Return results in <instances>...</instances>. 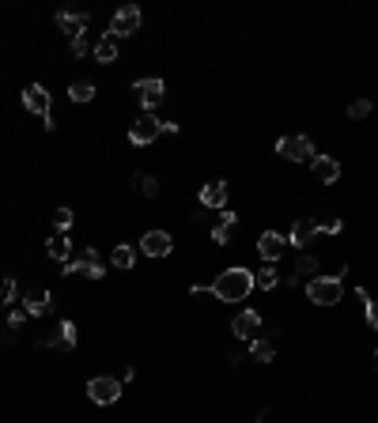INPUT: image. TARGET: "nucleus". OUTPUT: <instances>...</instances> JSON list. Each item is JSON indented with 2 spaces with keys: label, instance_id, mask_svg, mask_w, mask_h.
I'll use <instances>...</instances> for the list:
<instances>
[{
  "label": "nucleus",
  "instance_id": "f257e3e1",
  "mask_svg": "<svg viewBox=\"0 0 378 423\" xmlns=\"http://www.w3.org/2000/svg\"><path fill=\"white\" fill-rule=\"evenodd\" d=\"M250 287H254V273L243 268V265H235V268L220 273L212 284H208V295H216L220 302H243L246 295H250Z\"/></svg>",
  "mask_w": 378,
  "mask_h": 423
},
{
  "label": "nucleus",
  "instance_id": "f03ea898",
  "mask_svg": "<svg viewBox=\"0 0 378 423\" xmlns=\"http://www.w3.org/2000/svg\"><path fill=\"white\" fill-rule=\"evenodd\" d=\"M307 299L314 302V306H337V302L344 299L341 276H314V280L307 284Z\"/></svg>",
  "mask_w": 378,
  "mask_h": 423
},
{
  "label": "nucleus",
  "instance_id": "7ed1b4c3",
  "mask_svg": "<svg viewBox=\"0 0 378 423\" xmlns=\"http://www.w3.org/2000/svg\"><path fill=\"white\" fill-rule=\"evenodd\" d=\"M23 106H27L30 114L42 117L46 129H53V121H50V114H53V99H50V91H46L42 83H30L27 91H23Z\"/></svg>",
  "mask_w": 378,
  "mask_h": 423
},
{
  "label": "nucleus",
  "instance_id": "20e7f679",
  "mask_svg": "<svg viewBox=\"0 0 378 423\" xmlns=\"http://www.w3.org/2000/svg\"><path fill=\"white\" fill-rule=\"evenodd\" d=\"M276 151L284 159H292V163H307V159H314V144H310V137H299V132L280 137L276 140Z\"/></svg>",
  "mask_w": 378,
  "mask_h": 423
},
{
  "label": "nucleus",
  "instance_id": "39448f33",
  "mask_svg": "<svg viewBox=\"0 0 378 423\" xmlns=\"http://www.w3.org/2000/svg\"><path fill=\"white\" fill-rule=\"evenodd\" d=\"M163 132V121H159L155 114H140L133 125H129V144H136V148H144V144H151Z\"/></svg>",
  "mask_w": 378,
  "mask_h": 423
},
{
  "label": "nucleus",
  "instance_id": "423d86ee",
  "mask_svg": "<svg viewBox=\"0 0 378 423\" xmlns=\"http://www.w3.org/2000/svg\"><path fill=\"white\" fill-rule=\"evenodd\" d=\"M133 91H136V99H140V106H144V114H151V110L163 102V79L159 76H144V79H136L133 83Z\"/></svg>",
  "mask_w": 378,
  "mask_h": 423
},
{
  "label": "nucleus",
  "instance_id": "0eeeda50",
  "mask_svg": "<svg viewBox=\"0 0 378 423\" xmlns=\"http://www.w3.org/2000/svg\"><path fill=\"white\" fill-rule=\"evenodd\" d=\"M87 397H91L95 404H114L117 397H122V382L110 378V374H99V378L87 382Z\"/></svg>",
  "mask_w": 378,
  "mask_h": 423
},
{
  "label": "nucleus",
  "instance_id": "6e6552de",
  "mask_svg": "<svg viewBox=\"0 0 378 423\" xmlns=\"http://www.w3.org/2000/svg\"><path fill=\"white\" fill-rule=\"evenodd\" d=\"M140 8L136 4H125V8H117L114 12V23H110V35L114 38H125V35H133V30H140Z\"/></svg>",
  "mask_w": 378,
  "mask_h": 423
},
{
  "label": "nucleus",
  "instance_id": "1a4fd4ad",
  "mask_svg": "<svg viewBox=\"0 0 378 423\" xmlns=\"http://www.w3.org/2000/svg\"><path fill=\"white\" fill-rule=\"evenodd\" d=\"M284 250H287V238L280 235V230H265V235L257 238V253H261V257L269 261V265L284 257Z\"/></svg>",
  "mask_w": 378,
  "mask_h": 423
},
{
  "label": "nucleus",
  "instance_id": "9d476101",
  "mask_svg": "<svg viewBox=\"0 0 378 423\" xmlns=\"http://www.w3.org/2000/svg\"><path fill=\"white\" fill-rule=\"evenodd\" d=\"M171 250H174V238L167 230H148L140 238V253H148V257H167Z\"/></svg>",
  "mask_w": 378,
  "mask_h": 423
},
{
  "label": "nucleus",
  "instance_id": "9b49d317",
  "mask_svg": "<svg viewBox=\"0 0 378 423\" xmlns=\"http://www.w3.org/2000/svg\"><path fill=\"white\" fill-rule=\"evenodd\" d=\"M231 333H235L238 340H257V333H261V314H257V310H243V314L231 322Z\"/></svg>",
  "mask_w": 378,
  "mask_h": 423
},
{
  "label": "nucleus",
  "instance_id": "f8f14e48",
  "mask_svg": "<svg viewBox=\"0 0 378 423\" xmlns=\"http://www.w3.org/2000/svg\"><path fill=\"white\" fill-rule=\"evenodd\" d=\"M68 273H79V276H87V280H99V276H102L99 250H84L76 261H68Z\"/></svg>",
  "mask_w": 378,
  "mask_h": 423
},
{
  "label": "nucleus",
  "instance_id": "ddd939ff",
  "mask_svg": "<svg viewBox=\"0 0 378 423\" xmlns=\"http://www.w3.org/2000/svg\"><path fill=\"white\" fill-rule=\"evenodd\" d=\"M200 204H205V208H216V212L227 208V181H208V186L200 189Z\"/></svg>",
  "mask_w": 378,
  "mask_h": 423
},
{
  "label": "nucleus",
  "instance_id": "4468645a",
  "mask_svg": "<svg viewBox=\"0 0 378 423\" xmlns=\"http://www.w3.org/2000/svg\"><path fill=\"white\" fill-rule=\"evenodd\" d=\"M57 23H61V30L68 38H79L87 30V23H91V15L87 12H57Z\"/></svg>",
  "mask_w": 378,
  "mask_h": 423
},
{
  "label": "nucleus",
  "instance_id": "2eb2a0df",
  "mask_svg": "<svg viewBox=\"0 0 378 423\" xmlns=\"http://www.w3.org/2000/svg\"><path fill=\"white\" fill-rule=\"evenodd\" d=\"M310 166H314L318 181H325V186L341 181V163H337V159H329V155H314V159H310Z\"/></svg>",
  "mask_w": 378,
  "mask_h": 423
},
{
  "label": "nucleus",
  "instance_id": "dca6fc26",
  "mask_svg": "<svg viewBox=\"0 0 378 423\" xmlns=\"http://www.w3.org/2000/svg\"><path fill=\"white\" fill-rule=\"evenodd\" d=\"M314 235H318V219H295V227H292V235H287V242L299 246V250H307Z\"/></svg>",
  "mask_w": 378,
  "mask_h": 423
},
{
  "label": "nucleus",
  "instance_id": "f3484780",
  "mask_svg": "<svg viewBox=\"0 0 378 423\" xmlns=\"http://www.w3.org/2000/svg\"><path fill=\"white\" fill-rule=\"evenodd\" d=\"M42 348H68V352H72V348H76V325H72V322H61L57 333L42 340Z\"/></svg>",
  "mask_w": 378,
  "mask_h": 423
},
{
  "label": "nucleus",
  "instance_id": "a211bd4d",
  "mask_svg": "<svg viewBox=\"0 0 378 423\" xmlns=\"http://www.w3.org/2000/svg\"><path fill=\"white\" fill-rule=\"evenodd\" d=\"M23 310H27V317L50 314V291H27L23 295Z\"/></svg>",
  "mask_w": 378,
  "mask_h": 423
},
{
  "label": "nucleus",
  "instance_id": "6ab92c4d",
  "mask_svg": "<svg viewBox=\"0 0 378 423\" xmlns=\"http://www.w3.org/2000/svg\"><path fill=\"white\" fill-rule=\"evenodd\" d=\"M95 61H99V65H110V61H117V38H114V35H102L99 42H95Z\"/></svg>",
  "mask_w": 378,
  "mask_h": 423
},
{
  "label": "nucleus",
  "instance_id": "aec40b11",
  "mask_svg": "<svg viewBox=\"0 0 378 423\" xmlns=\"http://www.w3.org/2000/svg\"><path fill=\"white\" fill-rule=\"evenodd\" d=\"M235 212H220V223H216V227H212V238H216V242H220V246H227L231 242V230H235Z\"/></svg>",
  "mask_w": 378,
  "mask_h": 423
},
{
  "label": "nucleus",
  "instance_id": "412c9836",
  "mask_svg": "<svg viewBox=\"0 0 378 423\" xmlns=\"http://www.w3.org/2000/svg\"><path fill=\"white\" fill-rule=\"evenodd\" d=\"M46 253H50L53 261H64V265H68V253H72V242L64 235H57V238H50V242H46Z\"/></svg>",
  "mask_w": 378,
  "mask_h": 423
},
{
  "label": "nucleus",
  "instance_id": "4be33fe9",
  "mask_svg": "<svg viewBox=\"0 0 378 423\" xmlns=\"http://www.w3.org/2000/svg\"><path fill=\"white\" fill-rule=\"evenodd\" d=\"M250 355H254V363H272L276 344H272V340H265V337H257L254 344H250Z\"/></svg>",
  "mask_w": 378,
  "mask_h": 423
},
{
  "label": "nucleus",
  "instance_id": "5701e85b",
  "mask_svg": "<svg viewBox=\"0 0 378 423\" xmlns=\"http://www.w3.org/2000/svg\"><path fill=\"white\" fill-rule=\"evenodd\" d=\"M276 280H280V273L272 265H265V268H257V273H254V287H257V291H272Z\"/></svg>",
  "mask_w": 378,
  "mask_h": 423
},
{
  "label": "nucleus",
  "instance_id": "b1692460",
  "mask_svg": "<svg viewBox=\"0 0 378 423\" xmlns=\"http://www.w3.org/2000/svg\"><path fill=\"white\" fill-rule=\"evenodd\" d=\"M110 261H114V268H133L136 265V250L133 246H114V250H110Z\"/></svg>",
  "mask_w": 378,
  "mask_h": 423
},
{
  "label": "nucleus",
  "instance_id": "393cba45",
  "mask_svg": "<svg viewBox=\"0 0 378 423\" xmlns=\"http://www.w3.org/2000/svg\"><path fill=\"white\" fill-rule=\"evenodd\" d=\"M68 99H72V102H91V99H95V87L87 83V79H76V83L68 87Z\"/></svg>",
  "mask_w": 378,
  "mask_h": 423
},
{
  "label": "nucleus",
  "instance_id": "a878e982",
  "mask_svg": "<svg viewBox=\"0 0 378 423\" xmlns=\"http://www.w3.org/2000/svg\"><path fill=\"white\" fill-rule=\"evenodd\" d=\"M133 181H136V189H140L144 197H159V181L151 178V174H136Z\"/></svg>",
  "mask_w": 378,
  "mask_h": 423
},
{
  "label": "nucleus",
  "instance_id": "bb28decb",
  "mask_svg": "<svg viewBox=\"0 0 378 423\" xmlns=\"http://www.w3.org/2000/svg\"><path fill=\"white\" fill-rule=\"evenodd\" d=\"M310 273H318V257H310V253H299V261H295V276H310Z\"/></svg>",
  "mask_w": 378,
  "mask_h": 423
},
{
  "label": "nucleus",
  "instance_id": "cd10ccee",
  "mask_svg": "<svg viewBox=\"0 0 378 423\" xmlns=\"http://www.w3.org/2000/svg\"><path fill=\"white\" fill-rule=\"evenodd\" d=\"M367 114H371V99H356V102L348 106V117H352V121H359V117H367Z\"/></svg>",
  "mask_w": 378,
  "mask_h": 423
},
{
  "label": "nucleus",
  "instance_id": "c85d7f7f",
  "mask_svg": "<svg viewBox=\"0 0 378 423\" xmlns=\"http://www.w3.org/2000/svg\"><path fill=\"white\" fill-rule=\"evenodd\" d=\"M53 223H57V230H68L72 223H76V212H72V208H57V212H53Z\"/></svg>",
  "mask_w": 378,
  "mask_h": 423
},
{
  "label": "nucleus",
  "instance_id": "c756f323",
  "mask_svg": "<svg viewBox=\"0 0 378 423\" xmlns=\"http://www.w3.org/2000/svg\"><path fill=\"white\" fill-rule=\"evenodd\" d=\"M0 299H4L8 306H12L15 299H19V287H15V280H0Z\"/></svg>",
  "mask_w": 378,
  "mask_h": 423
},
{
  "label": "nucleus",
  "instance_id": "7c9ffc66",
  "mask_svg": "<svg viewBox=\"0 0 378 423\" xmlns=\"http://www.w3.org/2000/svg\"><path fill=\"white\" fill-rule=\"evenodd\" d=\"M318 230H325V235H341L344 223H341V219H321V223H318Z\"/></svg>",
  "mask_w": 378,
  "mask_h": 423
},
{
  "label": "nucleus",
  "instance_id": "2f4dec72",
  "mask_svg": "<svg viewBox=\"0 0 378 423\" xmlns=\"http://www.w3.org/2000/svg\"><path fill=\"white\" fill-rule=\"evenodd\" d=\"M91 50V42H87V35H79V38H72V53L76 57H84V53Z\"/></svg>",
  "mask_w": 378,
  "mask_h": 423
},
{
  "label": "nucleus",
  "instance_id": "473e14b6",
  "mask_svg": "<svg viewBox=\"0 0 378 423\" xmlns=\"http://www.w3.org/2000/svg\"><path fill=\"white\" fill-rule=\"evenodd\" d=\"M367 322L371 329H378V299H367Z\"/></svg>",
  "mask_w": 378,
  "mask_h": 423
},
{
  "label": "nucleus",
  "instance_id": "72a5a7b5",
  "mask_svg": "<svg viewBox=\"0 0 378 423\" xmlns=\"http://www.w3.org/2000/svg\"><path fill=\"white\" fill-rule=\"evenodd\" d=\"M23 322H27V310H12V314H8V325H12V329H19Z\"/></svg>",
  "mask_w": 378,
  "mask_h": 423
},
{
  "label": "nucleus",
  "instance_id": "f704fd0d",
  "mask_svg": "<svg viewBox=\"0 0 378 423\" xmlns=\"http://www.w3.org/2000/svg\"><path fill=\"white\" fill-rule=\"evenodd\" d=\"M375 371H378V352H375Z\"/></svg>",
  "mask_w": 378,
  "mask_h": 423
}]
</instances>
